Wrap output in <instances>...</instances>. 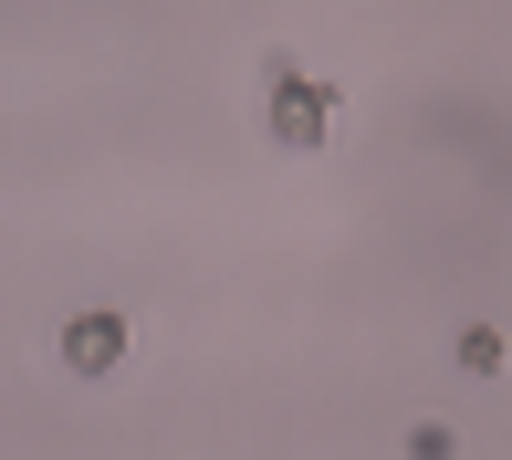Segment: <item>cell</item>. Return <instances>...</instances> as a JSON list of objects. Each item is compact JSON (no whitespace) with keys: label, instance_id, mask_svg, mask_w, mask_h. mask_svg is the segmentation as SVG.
<instances>
[{"label":"cell","instance_id":"obj_1","mask_svg":"<svg viewBox=\"0 0 512 460\" xmlns=\"http://www.w3.org/2000/svg\"><path fill=\"white\" fill-rule=\"evenodd\" d=\"M115 356H126V314H74V325H63V366H74V377H105Z\"/></svg>","mask_w":512,"mask_h":460}]
</instances>
